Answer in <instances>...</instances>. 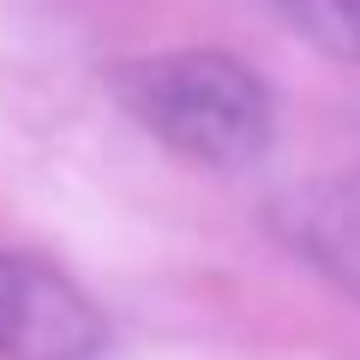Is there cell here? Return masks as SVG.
Listing matches in <instances>:
<instances>
[{"label":"cell","mask_w":360,"mask_h":360,"mask_svg":"<svg viewBox=\"0 0 360 360\" xmlns=\"http://www.w3.org/2000/svg\"><path fill=\"white\" fill-rule=\"evenodd\" d=\"M115 103L162 150L198 168H246L276 139L270 84L229 49H162L108 72Z\"/></svg>","instance_id":"6da1fadb"},{"label":"cell","mask_w":360,"mask_h":360,"mask_svg":"<svg viewBox=\"0 0 360 360\" xmlns=\"http://www.w3.org/2000/svg\"><path fill=\"white\" fill-rule=\"evenodd\" d=\"M108 324L96 300L37 252H0V360H96Z\"/></svg>","instance_id":"7a4b0ae2"},{"label":"cell","mask_w":360,"mask_h":360,"mask_svg":"<svg viewBox=\"0 0 360 360\" xmlns=\"http://www.w3.org/2000/svg\"><path fill=\"white\" fill-rule=\"evenodd\" d=\"M270 229L283 234V246L330 276L336 288L360 300V168L354 174H319L300 180L270 205Z\"/></svg>","instance_id":"3957f363"},{"label":"cell","mask_w":360,"mask_h":360,"mask_svg":"<svg viewBox=\"0 0 360 360\" xmlns=\"http://www.w3.org/2000/svg\"><path fill=\"white\" fill-rule=\"evenodd\" d=\"M276 13L307 49L360 66V0H276Z\"/></svg>","instance_id":"277c9868"}]
</instances>
